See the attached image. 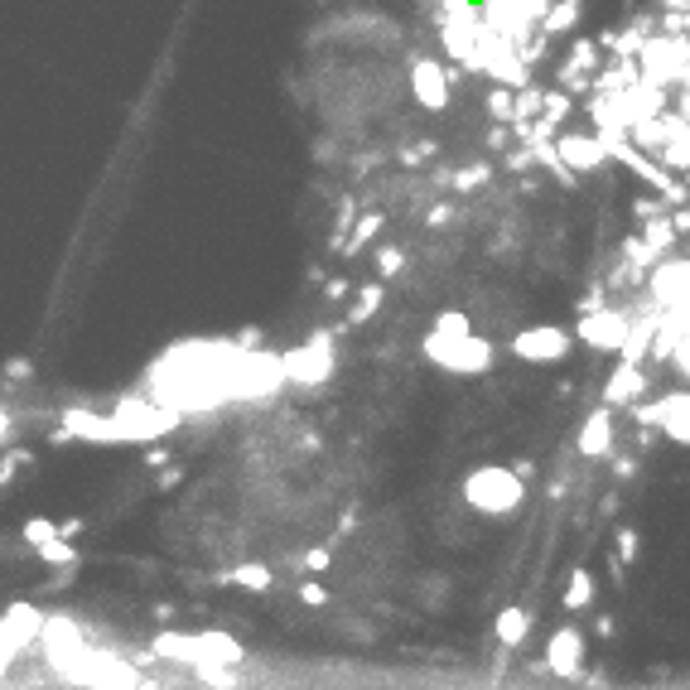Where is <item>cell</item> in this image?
I'll return each mask as SVG.
<instances>
[{"label":"cell","instance_id":"cell-1","mask_svg":"<svg viewBox=\"0 0 690 690\" xmlns=\"http://www.w3.org/2000/svg\"><path fill=\"white\" fill-rule=\"evenodd\" d=\"M522 478L512 469H478L464 478V497H469L478 512L488 517H502V512H517L522 507Z\"/></svg>","mask_w":690,"mask_h":690},{"label":"cell","instance_id":"cell-2","mask_svg":"<svg viewBox=\"0 0 690 690\" xmlns=\"http://www.w3.org/2000/svg\"><path fill=\"white\" fill-rule=\"evenodd\" d=\"M425 358L440 362L444 372H488L493 367V343L488 338H473V333H464V338H425Z\"/></svg>","mask_w":690,"mask_h":690},{"label":"cell","instance_id":"cell-30","mask_svg":"<svg viewBox=\"0 0 690 690\" xmlns=\"http://www.w3.org/2000/svg\"><path fill=\"white\" fill-rule=\"evenodd\" d=\"M304 565H309V570H329V551H309Z\"/></svg>","mask_w":690,"mask_h":690},{"label":"cell","instance_id":"cell-6","mask_svg":"<svg viewBox=\"0 0 690 690\" xmlns=\"http://www.w3.org/2000/svg\"><path fill=\"white\" fill-rule=\"evenodd\" d=\"M628 314L623 309H604V304H594V314L584 309L580 319V338L589 343V348H604V353H618V343L628 338Z\"/></svg>","mask_w":690,"mask_h":690},{"label":"cell","instance_id":"cell-11","mask_svg":"<svg viewBox=\"0 0 690 690\" xmlns=\"http://www.w3.org/2000/svg\"><path fill=\"white\" fill-rule=\"evenodd\" d=\"M652 300L671 309V304H686V261H657L652 271Z\"/></svg>","mask_w":690,"mask_h":690},{"label":"cell","instance_id":"cell-16","mask_svg":"<svg viewBox=\"0 0 690 690\" xmlns=\"http://www.w3.org/2000/svg\"><path fill=\"white\" fill-rule=\"evenodd\" d=\"M39 623H44V618H39V613H34L29 604H15L10 613H5V628H10L5 637L20 647V642H29V637H39Z\"/></svg>","mask_w":690,"mask_h":690},{"label":"cell","instance_id":"cell-14","mask_svg":"<svg viewBox=\"0 0 690 690\" xmlns=\"http://www.w3.org/2000/svg\"><path fill=\"white\" fill-rule=\"evenodd\" d=\"M642 387H647L642 367H637V362H618V372L608 377V387H604V401L608 406H628V401L642 396Z\"/></svg>","mask_w":690,"mask_h":690},{"label":"cell","instance_id":"cell-32","mask_svg":"<svg viewBox=\"0 0 690 690\" xmlns=\"http://www.w3.org/2000/svg\"><path fill=\"white\" fill-rule=\"evenodd\" d=\"M440 5H449V0H440Z\"/></svg>","mask_w":690,"mask_h":690},{"label":"cell","instance_id":"cell-29","mask_svg":"<svg viewBox=\"0 0 690 690\" xmlns=\"http://www.w3.org/2000/svg\"><path fill=\"white\" fill-rule=\"evenodd\" d=\"M488 107H493L497 116H512V97H507V92H502V87H497L493 97H488Z\"/></svg>","mask_w":690,"mask_h":690},{"label":"cell","instance_id":"cell-9","mask_svg":"<svg viewBox=\"0 0 690 690\" xmlns=\"http://www.w3.org/2000/svg\"><path fill=\"white\" fill-rule=\"evenodd\" d=\"M555 160L565 169H599L608 160V145L599 136H580V131H570V136L555 140Z\"/></svg>","mask_w":690,"mask_h":690},{"label":"cell","instance_id":"cell-26","mask_svg":"<svg viewBox=\"0 0 690 690\" xmlns=\"http://www.w3.org/2000/svg\"><path fill=\"white\" fill-rule=\"evenodd\" d=\"M49 536H58L54 522H44V517H34V522H25V541H34V546H39V541H49Z\"/></svg>","mask_w":690,"mask_h":690},{"label":"cell","instance_id":"cell-25","mask_svg":"<svg viewBox=\"0 0 690 690\" xmlns=\"http://www.w3.org/2000/svg\"><path fill=\"white\" fill-rule=\"evenodd\" d=\"M377 266H382V276H396V271L406 266V251H396V247L377 251Z\"/></svg>","mask_w":690,"mask_h":690},{"label":"cell","instance_id":"cell-15","mask_svg":"<svg viewBox=\"0 0 690 690\" xmlns=\"http://www.w3.org/2000/svg\"><path fill=\"white\" fill-rule=\"evenodd\" d=\"M526 633H531V613L526 608H502L497 613V642L502 647H522Z\"/></svg>","mask_w":690,"mask_h":690},{"label":"cell","instance_id":"cell-10","mask_svg":"<svg viewBox=\"0 0 690 690\" xmlns=\"http://www.w3.org/2000/svg\"><path fill=\"white\" fill-rule=\"evenodd\" d=\"M546 657H551V671L560 676H580L584 671V633L580 628H560L551 637V647H546Z\"/></svg>","mask_w":690,"mask_h":690},{"label":"cell","instance_id":"cell-28","mask_svg":"<svg viewBox=\"0 0 690 690\" xmlns=\"http://www.w3.org/2000/svg\"><path fill=\"white\" fill-rule=\"evenodd\" d=\"M300 599H304L309 608H319V604H329V589H324V584H304Z\"/></svg>","mask_w":690,"mask_h":690},{"label":"cell","instance_id":"cell-31","mask_svg":"<svg viewBox=\"0 0 690 690\" xmlns=\"http://www.w3.org/2000/svg\"><path fill=\"white\" fill-rule=\"evenodd\" d=\"M449 218H454V208H435V213H430V227H444Z\"/></svg>","mask_w":690,"mask_h":690},{"label":"cell","instance_id":"cell-22","mask_svg":"<svg viewBox=\"0 0 690 690\" xmlns=\"http://www.w3.org/2000/svg\"><path fill=\"white\" fill-rule=\"evenodd\" d=\"M232 580L242 584V589H271V570H266V565H242Z\"/></svg>","mask_w":690,"mask_h":690},{"label":"cell","instance_id":"cell-7","mask_svg":"<svg viewBox=\"0 0 690 690\" xmlns=\"http://www.w3.org/2000/svg\"><path fill=\"white\" fill-rule=\"evenodd\" d=\"M411 92L425 111H444L449 107V78H444L440 58H415L411 63Z\"/></svg>","mask_w":690,"mask_h":690},{"label":"cell","instance_id":"cell-8","mask_svg":"<svg viewBox=\"0 0 690 690\" xmlns=\"http://www.w3.org/2000/svg\"><path fill=\"white\" fill-rule=\"evenodd\" d=\"M39 637H44V647H49V662L54 666H73L78 657H83V633L68 623V618H44L39 623Z\"/></svg>","mask_w":690,"mask_h":690},{"label":"cell","instance_id":"cell-19","mask_svg":"<svg viewBox=\"0 0 690 690\" xmlns=\"http://www.w3.org/2000/svg\"><path fill=\"white\" fill-rule=\"evenodd\" d=\"M382 295H387L382 285H367V290H362L358 300H353V309H348V324H367V319L377 314V304H382Z\"/></svg>","mask_w":690,"mask_h":690},{"label":"cell","instance_id":"cell-12","mask_svg":"<svg viewBox=\"0 0 690 690\" xmlns=\"http://www.w3.org/2000/svg\"><path fill=\"white\" fill-rule=\"evenodd\" d=\"M608 449H613V406H599V411L584 420V430H580V454H589V459H604Z\"/></svg>","mask_w":690,"mask_h":690},{"label":"cell","instance_id":"cell-21","mask_svg":"<svg viewBox=\"0 0 690 690\" xmlns=\"http://www.w3.org/2000/svg\"><path fill=\"white\" fill-rule=\"evenodd\" d=\"M39 555H44L49 565H73V560H78V551H73V546H63L58 536H49V541H39Z\"/></svg>","mask_w":690,"mask_h":690},{"label":"cell","instance_id":"cell-4","mask_svg":"<svg viewBox=\"0 0 690 690\" xmlns=\"http://www.w3.org/2000/svg\"><path fill=\"white\" fill-rule=\"evenodd\" d=\"M333 367V353H329V338L324 333H314L304 348H295L290 358L280 362V377H290V382H304V387H314V382H324Z\"/></svg>","mask_w":690,"mask_h":690},{"label":"cell","instance_id":"cell-27","mask_svg":"<svg viewBox=\"0 0 690 690\" xmlns=\"http://www.w3.org/2000/svg\"><path fill=\"white\" fill-rule=\"evenodd\" d=\"M618 560H637V551H642V541H637V531H618Z\"/></svg>","mask_w":690,"mask_h":690},{"label":"cell","instance_id":"cell-18","mask_svg":"<svg viewBox=\"0 0 690 690\" xmlns=\"http://www.w3.org/2000/svg\"><path fill=\"white\" fill-rule=\"evenodd\" d=\"M584 604H594V575L580 565L570 575V589H565V608H584Z\"/></svg>","mask_w":690,"mask_h":690},{"label":"cell","instance_id":"cell-5","mask_svg":"<svg viewBox=\"0 0 690 690\" xmlns=\"http://www.w3.org/2000/svg\"><path fill=\"white\" fill-rule=\"evenodd\" d=\"M570 353V333L555 329V324H536V329H522L512 338V358L522 362H560Z\"/></svg>","mask_w":690,"mask_h":690},{"label":"cell","instance_id":"cell-17","mask_svg":"<svg viewBox=\"0 0 690 690\" xmlns=\"http://www.w3.org/2000/svg\"><path fill=\"white\" fill-rule=\"evenodd\" d=\"M580 5L584 0H560V5H546L541 15V34H565V29L580 25Z\"/></svg>","mask_w":690,"mask_h":690},{"label":"cell","instance_id":"cell-23","mask_svg":"<svg viewBox=\"0 0 690 690\" xmlns=\"http://www.w3.org/2000/svg\"><path fill=\"white\" fill-rule=\"evenodd\" d=\"M377 227H382V213H367V218L353 227V247H348V251H362V247H367V242L377 237Z\"/></svg>","mask_w":690,"mask_h":690},{"label":"cell","instance_id":"cell-3","mask_svg":"<svg viewBox=\"0 0 690 690\" xmlns=\"http://www.w3.org/2000/svg\"><path fill=\"white\" fill-rule=\"evenodd\" d=\"M637 63H642V78L657 87H671V78L676 83H686V39H652V44H637Z\"/></svg>","mask_w":690,"mask_h":690},{"label":"cell","instance_id":"cell-20","mask_svg":"<svg viewBox=\"0 0 690 690\" xmlns=\"http://www.w3.org/2000/svg\"><path fill=\"white\" fill-rule=\"evenodd\" d=\"M469 329V314H459V309H444L440 319H435V329H430V338H464Z\"/></svg>","mask_w":690,"mask_h":690},{"label":"cell","instance_id":"cell-13","mask_svg":"<svg viewBox=\"0 0 690 690\" xmlns=\"http://www.w3.org/2000/svg\"><path fill=\"white\" fill-rule=\"evenodd\" d=\"M647 420H657L666 430V440H676V444H686L690 435V425H686V396L676 391V396H666V401H657V406H647Z\"/></svg>","mask_w":690,"mask_h":690},{"label":"cell","instance_id":"cell-24","mask_svg":"<svg viewBox=\"0 0 690 690\" xmlns=\"http://www.w3.org/2000/svg\"><path fill=\"white\" fill-rule=\"evenodd\" d=\"M488 179H493V169L488 165H469L464 174H454V189H483Z\"/></svg>","mask_w":690,"mask_h":690}]
</instances>
